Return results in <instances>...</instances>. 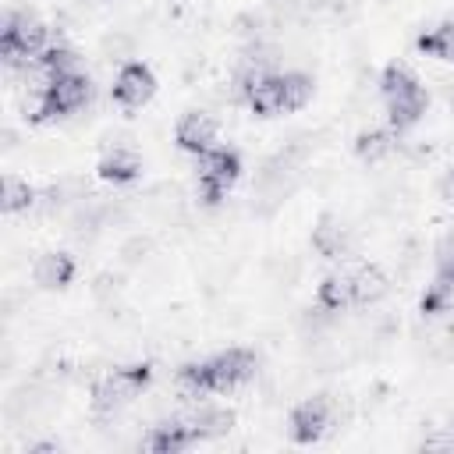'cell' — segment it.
I'll return each instance as SVG.
<instances>
[{
    "mask_svg": "<svg viewBox=\"0 0 454 454\" xmlns=\"http://www.w3.org/2000/svg\"><path fill=\"white\" fill-rule=\"evenodd\" d=\"M71 277H74V259L67 252H43L32 266V280L46 291H57V287L71 284Z\"/></svg>",
    "mask_w": 454,
    "mask_h": 454,
    "instance_id": "8fae6325",
    "label": "cell"
},
{
    "mask_svg": "<svg viewBox=\"0 0 454 454\" xmlns=\"http://www.w3.org/2000/svg\"><path fill=\"white\" fill-rule=\"evenodd\" d=\"M153 380V365H124V369H114L110 376H103L92 390V411L96 415H117L121 408H128Z\"/></svg>",
    "mask_w": 454,
    "mask_h": 454,
    "instance_id": "7a4b0ae2",
    "label": "cell"
},
{
    "mask_svg": "<svg viewBox=\"0 0 454 454\" xmlns=\"http://www.w3.org/2000/svg\"><path fill=\"white\" fill-rule=\"evenodd\" d=\"M394 145H397L394 131H383V128H376V131H362V135H358V142H355V153H358L365 163H380V160H387V156L394 153Z\"/></svg>",
    "mask_w": 454,
    "mask_h": 454,
    "instance_id": "ffe728a7",
    "label": "cell"
},
{
    "mask_svg": "<svg viewBox=\"0 0 454 454\" xmlns=\"http://www.w3.org/2000/svg\"><path fill=\"white\" fill-rule=\"evenodd\" d=\"M440 195H443L447 202H454V167H450V170L440 177Z\"/></svg>",
    "mask_w": 454,
    "mask_h": 454,
    "instance_id": "d4e9b609",
    "label": "cell"
},
{
    "mask_svg": "<svg viewBox=\"0 0 454 454\" xmlns=\"http://www.w3.org/2000/svg\"><path fill=\"white\" fill-rule=\"evenodd\" d=\"M245 99H248V106H252L259 117L284 114V89H280V74H262L255 85H248V89H245Z\"/></svg>",
    "mask_w": 454,
    "mask_h": 454,
    "instance_id": "7c38bea8",
    "label": "cell"
},
{
    "mask_svg": "<svg viewBox=\"0 0 454 454\" xmlns=\"http://www.w3.org/2000/svg\"><path fill=\"white\" fill-rule=\"evenodd\" d=\"M436 280L454 284V238H443L436 248Z\"/></svg>",
    "mask_w": 454,
    "mask_h": 454,
    "instance_id": "cb8c5ba5",
    "label": "cell"
},
{
    "mask_svg": "<svg viewBox=\"0 0 454 454\" xmlns=\"http://www.w3.org/2000/svg\"><path fill=\"white\" fill-rule=\"evenodd\" d=\"M355 301V287H351V273H330L319 284V309L326 312H340Z\"/></svg>",
    "mask_w": 454,
    "mask_h": 454,
    "instance_id": "ac0fdd59",
    "label": "cell"
},
{
    "mask_svg": "<svg viewBox=\"0 0 454 454\" xmlns=\"http://www.w3.org/2000/svg\"><path fill=\"white\" fill-rule=\"evenodd\" d=\"M241 174V156L234 149H206L199 156V192L206 202H216Z\"/></svg>",
    "mask_w": 454,
    "mask_h": 454,
    "instance_id": "8992f818",
    "label": "cell"
},
{
    "mask_svg": "<svg viewBox=\"0 0 454 454\" xmlns=\"http://www.w3.org/2000/svg\"><path fill=\"white\" fill-rule=\"evenodd\" d=\"M255 372V355L245 348H227L216 358L206 362V376H209V390H234L241 387L248 376Z\"/></svg>",
    "mask_w": 454,
    "mask_h": 454,
    "instance_id": "52a82bcc",
    "label": "cell"
},
{
    "mask_svg": "<svg viewBox=\"0 0 454 454\" xmlns=\"http://www.w3.org/2000/svg\"><path fill=\"white\" fill-rule=\"evenodd\" d=\"M280 89H284V110H298L312 96V78L301 74V71H284L280 74Z\"/></svg>",
    "mask_w": 454,
    "mask_h": 454,
    "instance_id": "44dd1931",
    "label": "cell"
},
{
    "mask_svg": "<svg viewBox=\"0 0 454 454\" xmlns=\"http://www.w3.org/2000/svg\"><path fill=\"white\" fill-rule=\"evenodd\" d=\"M351 287H355V301L358 305H372V301H380L387 294L390 284H387V273L380 266H358L351 273Z\"/></svg>",
    "mask_w": 454,
    "mask_h": 454,
    "instance_id": "2e32d148",
    "label": "cell"
},
{
    "mask_svg": "<svg viewBox=\"0 0 454 454\" xmlns=\"http://www.w3.org/2000/svg\"><path fill=\"white\" fill-rule=\"evenodd\" d=\"M301 163H305V145H287V149H280V153L270 156V160L262 163V170L255 174L252 195L262 199V202H270V206L280 202V199L291 192V184H294Z\"/></svg>",
    "mask_w": 454,
    "mask_h": 454,
    "instance_id": "5b68a950",
    "label": "cell"
},
{
    "mask_svg": "<svg viewBox=\"0 0 454 454\" xmlns=\"http://www.w3.org/2000/svg\"><path fill=\"white\" fill-rule=\"evenodd\" d=\"M174 138H177V145H181L184 153L202 156V153H206V149H213V142H216V121H213L209 114L192 110V114H184V117L177 121Z\"/></svg>",
    "mask_w": 454,
    "mask_h": 454,
    "instance_id": "30bf717a",
    "label": "cell"
},
{
    "mask_svg": "<svg viewBox=\"0 0 454 454\" xmlns=\"http://www.w3.org/2000/svg\"><path fill=\"white\" fill-rule=\"evenodd\" d=\"M380 92H383V103H387V117L390 124L401 131V128H411L422 114H426V89L419 85V78L411 71H404L401 64H390L380 78Z\"/></svg>",
    "mask_w": 454,
    "mask_h": 454,
    "instance_id": "6da1fadb",
    "label": "cell"
},
{
    "mask_svg": "<svg viewBox=\"0 0 454 454\" xmlns=\"http://www.w3.org/2000/svg\"><path fill=\"white\" fill-rule=\"evenodd\" d=\"M32 202H35V192H32L28 181H21V177H4V192H0L4 213H25Z\"/></svg>",
    "mask_w": 454,
    "mask_h": 454,
    "instance_id": "7402d4cb",
    "label": "cell"
},
{
    "mask_svg": "<svg viewBox=\"0 0 454 454\" xmlns=\"http://www.w3.org/2000/svg\"><path fill=\"white\" fill-rule=\"evenodd\" d=\"M333 422V401L326 394H316V397H305L294 411H291V436L298 443H316Z\"/></svg>",
    "mask_w": 454,
    "mask_h": 454,
    "instance_id": "ba28073f",
    "label": "cell"
},
{
    "mask_svg": "<svg viewBox=\"0 0 454 454\" xmlns=\"http://www.w3.org/2000/svg\"><path fill=\"white\" fill-rule=\"evenodd\" d=\"M39 60H43V67H46L53 78L78 71V57H74L67 46H50V50H43V53H39Z\"/></svg>",
    "mask_w": 454,
    "mask_h": 454,
    "instance_id": "603a6c76",
    "label": "cell"
},
{
    "mask_svg": "<svg viewBox=\"0 0 454 454\" xmlns=\"http://www.w3.org/2000/svg\"><path fill=\"white\" fill-rule=\"evenodd\" d=\"M415 46H419L422 53H429V57L454 60V18H450V21H440V25L429 28V32H422V35L415 39Z\"/></svg>",
    "mask_w": 454,
    "mask_h": 454,
    "instance_id": "d6986e66",
    "label": "cell"
},
{
    "mask_svg": "<svg viewBox=\"0 0 454 454\" xmlns=\"http://www.w3.org/2000/svg\"><path fill=\"white\" fill-rule=\"evenodd\" d=\"M184 422H188V429H192L195 440H213V436H223L234 426V415L227 408H199Z\"/></svg>",
    "mask_w": 454,
    "mask_h": 454,
    "instance_id": "9a60e30c",
    "label": "cell"
},
{
    "mask_svg": "<svg viewBox=\"0 0 454 454\" xmlns=\"http://www.w3.org/2000/svg\"><path fill=\"white\" fill-rule=\"evenodd\" d=\"M92 96V82L89 74L82 71H71V74H60L46 92L32 96V117L35 121H46V117H67L74 110H82Z\"/></svg>",
    "mask_w": 454,
    "mask_h": 454,
    "instance_id": "277c9868",
    "label": "cell"
},
{
    "mask_svg": "<svg viewBox=\"0 0 454 454\" xmlns=\"http://www.w3.org/2000/svg\"><path fill=\"white\" fill-rule=\"evenodd\" d=\"M188 443H195V436H192V429H188V422H184V419L160 422V426L145 436V447H149V450H156V454H177V450H184Z\"/></svg>",
    "mask_w": 454,
    "mask_h": 454,
    "instance_id": "5bb4252c",
    "label": "cell"
},
{
    "mask_svg": "<svg viewBox=\"0 0 454 454\" xmlns=\"http://www.w3.org/2000/svg\"><path fill=\"white\" fill-rule=\"evenodd\" d=\"M153 92H156V78L145 64H124L114 78V99L121 106H142L153 99Z\"/></svg>",
    "mask_w": 454,
    "mask_h": 454,
    "instance_id": "9c48e42d",
    "label": "cell"
},
{
    "mask_svg": "<svg viewBox=\"0 0 454 454\" xmlns=\"http://www.w3.org/2000/svg\"><path fill=\"white\" fill-rule=\"evenodd\" d=\"M46 39H50V28L35 14H14V11H7L4 21H0V53H4L7 64L39 57L46 50Z\"/></svg>",
    "mask_w": 454,
    "mask_h": 454,
    "instance_id": "3957f363",
    "label": "cell"
},
{
    "mask_svg": "<svg viewBox=\"0 0 454 454\" xmlns=\"http://www.w3.org/2000/svg\"><path fill=\"white\" fill-rule=\"evenodd\" d=\"M138 170H142V163H138V156H135L131 149H114V153H106V156L99 160V177H106V181H114V184L135 181Z\"/></svg>",
    "mask_w": 454,
    "mask_h": 454,
    "instance_id": "e0dca14e",
    "label": "cell"
},
{
    "mask_svg": "<svg viewBox=\"0 0 454 454\" xmlns=\"http://www.w3.org/2000/svg\"><path fill=\"white\" fill-rule=\"evenodd\" d=\"M312 245H316L319 255L340 259V255L351 248V231H348L337 216H323V220L316 223V231H312Z\"/></svg>",
    "mask_w": 454,
    "mask_h": 454,
    "instance_id": "4fadbf2b",
    "label": "cell"
}]
</instances>
